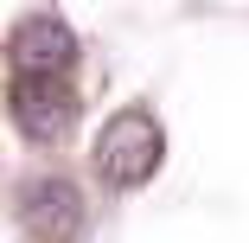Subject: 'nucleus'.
<instances>
[{"label":"nucleus","instance_id":"f257e3e1","mask_svg":"<svg viewBox=\"0 0 249 243\" xmlns=\"http://www.w3.org/2000/svg\"><path fill=\"white\" fill-rule=\"evenodd\" d=\"M160 167V122L147 109H122L103 122V134H96V173H103L109 186L134 192L141 179H154Z\"/></svg>","mask_w":249,"mask_h":243},{"label":"nucleus","instance_id":"f03ea898","mask_svg":"<svg viewBox=\"0 0 249 243\" xmlns=\"http://www.w3.org/2000/svg\"><path fill=\"white\" fill-rule=\"evenodd\" d=\"M7 109H13V128H19L26 141L58 148V141L71 134V122H77V96H71L58 77H19L13 96H7Z\"/></svg>","mask_w":249,"mask_h":243},{"label":"nucleus","instance_id":"7ed1b4c3","mask_svg":"<svg viewBox=\"0 0 249 243\" xmlns=\"http://www.w3.org/2000/svg\"><path fill=\"white\" fill-rule=\"evenodd\" d=\"M7 52H13V71H19V77H64V71L77 64V32H71L58 13H32V19L13 26Z\"/></svg>","mask_w":249,"mask_h":243},{"label":"nucleus","instance_id":"20e7f679","mask_svg":"<svg viewBox=\"0 0 249 243\" xmlns=\"http://www.w3.org/2000/svg\"><path fill=\"white\" fill-rule=\"evenodd\" d=\"M19 218L38 243H77L89 211H83V192L71 179H32L26 186V199H19Z\"/></svg>","mask_w":249,"mask_h":243}]
</instances>
